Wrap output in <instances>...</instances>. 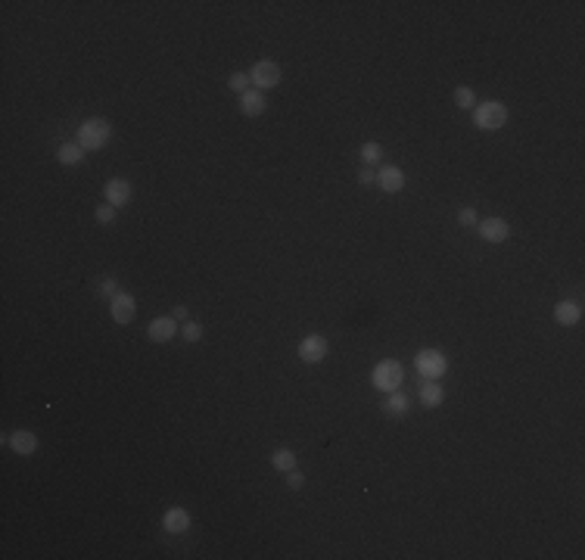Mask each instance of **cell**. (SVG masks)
Here are the masks:
<instances>
[{"mask_svg":"<svg viewBox=\"0 0 585 560\" xmlns=\"http://www.w3.org/2000/svg\"><path fill=\"white\" fill-rule=\"evenodd\" d=\"M504 122H507V106L502 100H489L473 106V125L479 131H498V128H504Z\"/></svg>","mask_w":585,"mask_h":560,"instance_id":"cell-3","label":"cell"},{"mask_svg":"<svg viewBox=\"0 0 585 560\" xmlns=\"http://www.w3.org/2000/svg\"><path fill=\"white\" fill-rule=\"evenodd\" d=\"M109 315H113L116 324H131L134 315H137V299L131 292H122L118 290L113 299H109Z\"/></svg>","mask_w":585,"mask_h":560,"instance_id":"cell-7","label":"cell"},{"mask_svg":"<svg viewBox=\"0 0 585 560\" xmlns=\"http://www.w3.org/2000/svg\"><path fill=\"white\" fill-rule=\"evenodd\" d=\"M38 445L41 442H38V436H34L31 429H16V433L10 436V448L19 454V458H31V454L38 452Z\"/></svg>","mask_w":585,"mask_h":560,"instance_id":"cell-15","label":"cell"},{"mask_svg":"<svg viewBox=\"0 0 585 560\" xmlns=\"http://www.w3.org/2000/svg\"><path fill=\"white\" fill-rule=\"evenodd\" d=\"M377 187H380L383 193H402L405 190V171L399 166H383L377 171Z\"/></svg>","mask_w":585,"mask_h":560,"instance_id":"cell-11","label":"cell"},{"mask_svg":"<svg viewBox=\"0 0 585 560\" xmlns=\"http://www.w3.org/2000/svg\"><path fill=\"white\" fill-rule=\"evenodd\" d=\"M228 88L237 91V93H246V91H249V72H234V75L228 78Z\"/></svg>","mask_w":585,"mask_h":560,"instance_id":"cell-23","label":"cell"},{"mask_svg":"<svg viewBox=\"0 0 585 560\" xmlns=\"http://www.w3.org/2000/svg\"><path fill=\"white\" fill-rule=\"evenodd\" d=\"M113 141V125L106 118H84L78 125V143L84 146V153H97Z\"/></svg>","mask_w":585,"mask_h":560,"instance_id":"cell-1","label":"cell"},{"mask_svg":"<svg viewBox=\"0 0 585 560\" xmlns=\"http://www.w3.org/2000/svg\"><path fill=\"white\" fill-rule=\"evenodd\" d=\"M383 159V146L377 143V141H367V143H361V162H365L367 168L374 166V162H380Z\"/></svg>","mask_w":585,"mask_h":560,"instance_id":"cell-21","label":"cell"},{"mask_svg":"<svg viewBox=\"0 0 585 560\" xmlns=\"http://www.w3.org/2000/svg\"><path fill=\"white\" fill-rule=\"evenodd\" d=\"M477 230L486 243H504L511 237V224L504 218H483V221H477Z\"/></svg>","mask_w":585,"mask_h":560,"instance_id":"cell-9","label":"cell"},{"mask_svg":"<svg viewBox=\"0 0 585 560\" xmlns=\"http://www.w3.org/2000/svg\"><path fill=\"white\" fill-rule=\"evenodd\" d=\"M554 321L561 327H576L582 321V305L576 302V299H561V302L554 305Z\"/></svg>","mask_w":585,"mask_h":560,"instance_id":"cell-13","label":"cell"},{"mask_svg":"<svg viewBox=\"0 0 585 560\" xmlns=\"http://www.w3.org/2000/svg\"><path fill=\"white\" fill-rule=\"evenodd\" d=\"M162 526L168 532H175V536H180V532L190 529V511H187V507H168V511L162 514Z\"/></svg>","mask_w":585,"mask_h":560,"instance_id":"cell-14","label":"cell"},{"mask_svg":"<svg viewBox=\"0 0 585 560\" xmlns=\"http://www.w3.org/2000/svg\"><path fill=\"white\" fill-rule=\"evenodd\" d=\"M180 336H184L187 342H200V340H203V324L184 321V327H180Z\"/></svg>","mask_w":585,"mask_h":560,"instance_id":"cell-22","label":"cell"},{"mask_svg":"<svg viewBox=\"0 0 585 560\" xmlns=\"http://www.w3.org/2000/svg\"><path fill=\"white\" fill-rule=\"evenodd\" d=\"M454 106L464 109V112H473V106H477V93H473V88H467V84H461V88H454Z\"/></svg>","mask_w":585,"mask_h":560,"instance_id":"cell-20","label":"cell"},{"mask_svg":"<svg viewBox=\"0 0 585 560\" xmlns=\"http://www.w3.org/2000/svg\"><path fill=\"white\" fill-rule=\"evenodd\" d=\"M327 352H330V342H327V336L312 333V336H305V340L299 342L296 355L302 358V365H321V361L327 358Z\"/></svg>","mask_w":585,"mask_h":560,"instance_id":"cell-6","label":"cell"},{"mask_svg":"<svg viewBox=\"0 0 585 560\" xmlns=\"http://www.w3.org/2000/svg\"><path fill=\"white\" fill-rule=\"evenodd\" d=\"M283 477H287V486H290V489H302V486H305V477H302L299 470H290V473H283Z\"/></svg>","mask_w":585,"mask_h":560,"instance_id":"cell-26","label":"cell"},{"mask_svg":"<svg viewBox=\"0 0 585 560\" xmlns=\"http://www.w3.org/2000/svg\"><path fill=\"white\" fill-rule=\"evenodd\" d=\"M178 321L171 315H159V317H153L150 327H146V336H150L153 342H171L178 336Z\"/></svg>","mask_w":585,"mask_h":560,"instance_id":"cell-8","label":"cell"},{"mask_svg":"<svg viewBox=\"0 0 585 560\" xmlns=\"http://www.w3.org/2000/svg\"><path fill=\"white\" fill-rule=\"evenodd\" d=\"M271 464H274V470H280V473L296 470V452H292V448H278V452L271 454Z\"/></svg>","mask_w":585,"mask_h":560,"instance_id":"cell-19","label":"cell"},{"mask_svg":"<svg viewBox=\"0 0 585 560\" xmlns=\"http://www.w3.org/2000/svg\"><path fill=\"white\" fill-rule=\"evenodd\" d=\"M56 159L63 162V166H81V162H84V146L78 141H75V143H63L56 150Z\"/></svg>","mask_w":585,"mask_h":560,"instance_id":"cell-18","label":"cell"},{"mask_svg":"<svg viewBox=\"0 0 585 560\" xmlns=\"http://www.w3.org/2000/svg\"><path fill=\"white\" fill-rule=\"evenodd\" d=\"M414 365H417V374L424 377V380H442L445 370H449V358L439 349H420L414 355Z\"/></svg>","mask_w":585,"mask_h":560,"instance_id":"cell-4","label":"cell"},{"mask_svg":"<svg viewBox=\"0 0 585 560\" xmlns=\"http://www.w3.org/2000/svg\"><path fill=\"white\" fill-rule=\"evenodd\" d=\"M116 215H118V209H116V205H97V209H93V218H97L100 224H113L116 221Z\"/></svg>","mask_w":585,"mask_h":560,"instance_id":"cell-24","label":"cell"},{"mask_svg":"<svg viewBox=\"0 0 585 560\" xmlns=\"http://www.w3.org/2000/svg\"><path fill=\"white\" fill-rule=\"evenodd\" d=\"M171 317H175V321H187V305H175Z\"/></svg>","mask_w":585,"mask_h":560,"instance_id":"cell-29","label":"cell"},{"mask_svg":"<svg viewBox=\"0 0 585 560\" xmlns=\"http://www.w3.org/2000/svg\"><path fill=\"white\" fill-rule=\"evenodd\" d=\"M131 180H125V178H113V180H106V187H103V196H106V203L109 205H116V209H122V205L131 203Z\"/></svg>","mask_w":585,"mask_h":560,"instance_id":"cell-10","label":"cell"},{"mask_svg":"<svg viewBox=\"0 0 585 560\" xmlns=\"http://www.w3.org/2000/svg\"><path fill=\"white\" fill-rule=\"evenodd\" d=\"M265 109H268V100H265L262 91L249 88L246 93H240V112H243L246 118H259V116H265Z\"/></svg>","mask_w":585,"mask_h":560,"instance_id":"cell-12","label":"cell"},{"mask_svg":"<svg viewBox=\"0 0 585 560\" xmlns=\"http://www.w3.org/2000/svg\"><path fill=\"white\" fill-rule=\"evenodd\" d=\"M103 292H106L109 299H113L116 292H118V290H116V280H113V278H106V280H103Z\"/></svg>","mask_w":585,"mask_h":560,"instance_id":"cell-28","label":"cell"},{"mask_svg":"<svg viewBox=\"0 0 585 560\" xmlns=\"http://www.w3.org/2000/svg\"><path fill=\"white\" fill-rule=\"evenodd\" d=\"M477 209H473V205H464V209L458 212V224H461V228H477Z\"/></svg>","mask_w":585,"mask_h":560,"instance_id":"cell-25","label":"cell"},{"mask_svg":"<svg viewBox=\"0 0 585 560\" xmlns=\"http://www.w3.org/2000/svg\"><path fill=\"white\" fill-rule=\"evenodd\" d=\"M402 380H405V367H402V361H395V358L377 361L374 370H371V383H374L380 392L402 390Z\"/></svg>","mask_w":585,"mask_h":560,"instance_id":"cell-2","label":"cell"},{"mask_svg":"<svg viewBox=\"0 0 585 560\" xmlns=\"http://www.w3.org/2000/svg\"><path fill=\"white\" fill-rule=\"evenodd\" d=\"M411 411V399L402 390L395 392H386V402H383V414L386 417H405Z\"/></svg>","mask_w":585,"mask_h":560,"instance_id":"cell-16","label":"cell"},{"mask_svg":"<svg viewBox=\"0 0 585 560\" xmlns=\"http://www.w3.org/2000/svg\"><path fill=\"white\" fill-rule=\"evenodd\" d=\"M442 402H445V390L439 380H427L420 386V404H424V408H439Z\"/></svg>","mask_w":585,"mask_h":560,"instance_id":"cell-17","label":"cell"},{"mask_svg":"<svg viewBox=\"0 0 585 560\" xmlns=\"http://www.w3.org/2000/svg\"><path fill=\"white\" fill-rule=\"evenodd\" d=\"M358 184H361V187H374V184H377V175H374V171L365 166V168L358 171Z\"/></svg>","mask_w":585,"mask_h":560,"instance_id":"cell-27","label":"cell"},{"mask_svg":"<svg viewBox=\"0 0 585 560\" xmlns=\"http://www.w3.org/2000/svg\"><path fill=\"white\" fill-rule=\"evenodd\" d=\"M249 84H255V91H271L280 84V66L274 59H259L253 68H249Z\"/></svg>","mask_w":585,"mask_h":560,"instance_id":"cell-5","label":"cell"}]
</instances>
